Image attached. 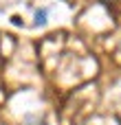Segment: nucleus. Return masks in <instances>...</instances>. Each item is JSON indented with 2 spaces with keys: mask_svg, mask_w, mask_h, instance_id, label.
<instances>
[{
  "mask_svg": "<svg viewBox=\"0 0 121 125\" xmlns=\"http://www.w3.org/2000/svg\"><path fill=\"white\" fill-rule=\"evenodd\" d=\"M46 18H48V11L46 9H40L37 13H35V24L40 26V24H46Z\"/></svg>",
  "mask_w": 121,
  "mask_h": 125,
  "instance_id": "nucleus-1",
  "label": "nucleus"
},
{
  "mask_svg": "<svg viewBox=\"0 0 121 125\" xmlns=\"http://www.w3.org/2000/svg\"><path fill=\"white\" fill-rule=\"evenodd\" d=\"M24 125H44V121H42V119H33V116H29V119L24 121Z\"/></svg>",
  "mask_w": 121,
  "mask_h": 125,
  "instance_id": "nucleus-2",
  "label": "nucleus"
},
{
  "mask_svg": "<svg viewBox=\"0 0 121 125\" xmlns=\"http://www.w3.org/2000/svg\"><path fill=\"white\" fill-rule=\"evenodd\" d=\"M119 55H121V44H119Z\"/></svg>",
  "mask_w": 121,
  "mask_h": 125,
  "instance_id": "nucleus-3",
  "label": "nucleus"
}]
</instances>
